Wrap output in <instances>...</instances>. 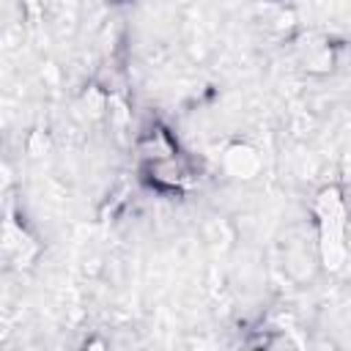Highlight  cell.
I'll return each mask as SVG.
<instances>
[{"instance_id": "6da1fadb", "label": "cell", "mask_w": 351, "mask_h": 351, "mask_svg": "<svg viewBox=\"0 0 351 351\" xmlns=\"http://www.w3.org/2000/svg\"><path fill=\"white\" fill-rule=\"evenodd\" d=\"M315 214H318V250L326 269H340L346 258V206L337 186H324L315 197Z\"/></svg>"}, {"instance_id": "7a4b0ae2", "label": "cell", "mask_w": 351, "mask_h": 351, "mask_svg": "<svg viewBox=\"0 0 351 351\" xmlns=\"http://www.w3.org/2000/svg\"><path fill=\"white\" fill-rule=\"evenodd\" d=\"M222 165H225V170H228L230 176H236V178H252V176L258 173V167H261V159H258L255 148H250V145H244V143H236V145H230V148L225 151Z\"/></svg>"}, {"instance_id": "3957f363", "label": "cell", "mask_w": 351, "mask_h": 351, "mask_svg": "<svg viewBox=\"0 0 351 351\" xmlns=\"http://www.w3.org/2000/svg\"><path fill=\"white\" fill-rule=\"evenodd\" d=\"M151 173H154V181H159L165 186H178L186 178V170H184V165L176 162V154L165 156V159H154Z\"/></svg>"}, {"instance_id": "277c9868", "label": "cell", "mask_w": 351, "mask_h": 351, "mask_svg": "<svg viewBox=\"0 0 351 351\" xmlns=\"http://www.w3.org/2000/svg\"><path fill=\"white\" fill-rule=\"evenodd\" d=\"M302 63L310 71H326V69H332V49H329V44L315 41V44L302 47Z\"/></svg>"}]
</instances>
